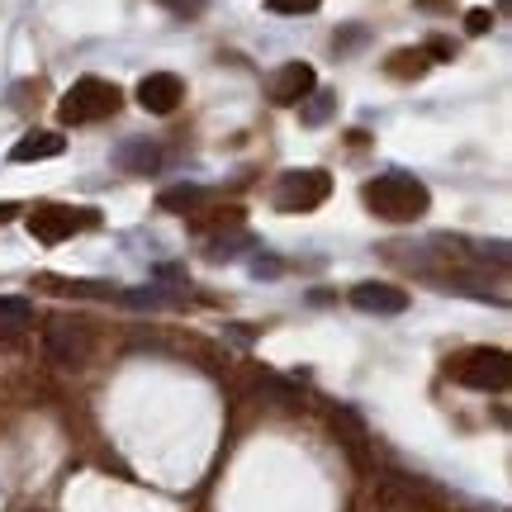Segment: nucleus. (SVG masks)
<instances>
[{"mask_svg": "<svg viewBox=\"0 0 512 512\" xmlns=\"http://www.w3.org/2000/svg\"><path fill=\"white\" fill-rule=\"evenodd\" d=\"M413 512H422V508H413Z\"/></svg>", "mask_w": 512, "mask_h": 512, "instance_id": "23", "label": "nucleus"}, {"mask_svg": "<svg viewBox=\"0 0 512 512\" xmlns=\"http://www.w3.org/2000/svg\"><path fill=\"white\" fill-rule=\"evenodd\" d=\"M124 105V91L105 81V76H81L72 91L62 95V105H57V119L62 124H100V119H110L119 114Z\"/></svg>", "mask_w": 512, "mask_h": 512, "instance_id": "2", "label": "nucleus"}, {"mask_svg": "<svg viewBox=\"0 0 512 512\" xmlns=\"http://www.w3.org/2000/svg\"><path fill=\"white\" fill-rule=\"evenodd\" d=\"M114 162L124 166V171H133V176H152L157 166H162V152H157V143H143V138H128L119 152H114Z\"/></svg>", "mask_w": 512, "mask_h": 512, "instance_id": "11", "label": "nucleus"}, {"mask_svg": "<svg viewBox=\"0 0 512 512\" xmlns=\"http://www.w3.org/2000/svg\"><path fill=\"white\" fill-rule=\"evenodd\" d=\"M361 200L375 219H389V223H413L427 214V185L413 181V176H375V181L361 185Z\"/></svg>", "mask_w": 512, "mask_h": 512, "instance_id": "1", "label": "nucleus"}, {"mask_svg": "<svg viewBox=\"0 0 512 512\" xmlns=\"http://www.w3.org/2000/svg\"><path fill=\"white\" fill-rule=\"evenodd\" d=\"M422 10H451V0H418Z\"/></svg>", "mask_w": 512, "mask_h": 512, "instance_id": "22", "label": "nucleus"}, {"mask_svg": "<svg viewBox=\"0 0 512 512\" xmlns=\"http://www.w3.org/2000/svg\"><path fill=\"white\" fill-rule=\"evenodd\" d=\"M465 29H470V34H489V29H494V15H489V10H470V15H465Z\"/></svg>", "mask_w": 512, "mask_h": 512, "instance_id": "20", "label": "nucleus"}, {"mask_svg": "<svg viewBox=\"0 0 512 512\" xmlns=\"http://www.w3.org/2000/svg\"><path fill=\"white\" fill-rule=\"evenodd\" d=\"M38 290H62V294H86V299H119L114 285H100V280H57V275H38Z\"/></svg>", "mask_w": 512, "mask_h": 512, "instance_id": "13", "label": "nucleus"}, {"mask_svg": "<svg viewBox=\"0 0 512 512\" xmlns=\"http://www.w3.org/2000/svg\"><path fill=\"white\" fill-rule=\"evenodd\" d=\"M332 110H337V95H332V91H313L309 110L299 114V119H304L309 128H318V124H328V119H332Z\"/></svg>", "mask_w": 512, "mask_h": 512, "instance_id": "16", "label": "nucleus"}, {"mask_svg": "<svg viewBox=\"0 0 512 512\" xmlns=\"http://www.w3.org/2000/svg\"><path fill=\"white\" fill-rule=\"evenodd\" d=\"M347 299L361 313H375V318H394V313L408 309V294H403L399 285H380V280H361Z\"/></svg>", "mask_w": 512, "mask_h": 512, "instance_id": "9", "label": "nucleus"}, {"mask_svg": "<svg viewBox=\"0 0 512 512\" xmlns=\"http://www.w3.org/2000/svg\"><path fill=\"white\" fill-rule=\"evenodd\" d=\"M19 214V204L15 200H0V223H10Z\"/></svg>", "mask_w": 512, "mask_h": 512, "instance_id": "21", "label": "nucleus"}, {"mask_svg": "<svg viewBox=\"0 0 512 512\" xmlns=\"http://www.w3.org/2000/svg\"><path fill=\"white\" fill-rule=\"evenodd\" d=\"M328 195H332V176L318 171V166H309V171H285V176L275 181L271 200L280 214H309V209H318Z\"/></svg>", "mask_w": 512, "mask_h": 512, "instance_id": "5", "label": "nucleus"}, {"mask_svg": "<svg viewBox=\"0 0 512 512\" xmlns=\"http://www.w3.org/2000/svg\"><path fill=\"white\" fill-rule=\"evenodd\" d=\"M43 347H48V356H53L57 366L72 370L86 361V328H81V323H67V318H53L48 332H43Z\"/></svg>", "mask_w": 512, "mask_h": 512, "instance_id": "6", "label": "nucleus"}, {"mask_svg": "<svg viewBox=\"0 0 512 512\" xmlns=\"http://www.w3.org/2000/svg\"><path fill=\"white\" fill-rule=\"evenodd\" d=\"M34 328V304L29 299H0V342H19Z\"/></svg>", "mask_w": 512, "mask_h": 512, "instance_id": "12", "label": "nucleus"}, {"mask_svg": "<svg viewBox=\"0 0 512 512\" xmlns=\"http://www.w3.org/2000/svg\"><path fill=\"white\" fill-rule=\"evenodd\" d=\"M29 233H34L43 247H57V242L76 238V233H91L100 228V209H72V204H38L29 214Z\"/></svg>", "mask_w": 512, "mask_h": 512, "instance_id": "4", "label": "nucleus"}, {"mask_svg": "<svg viewBox=\"0 0 512 512\" xmlns=\"http://www.w3.org/2000/svg\"><path fill=\"white\" fill-rule=\"evenodd\" d=\"M323 0H266V10L271 15H313Z\"/></svg>", "mask_w": 512, "mask_h": 512, "instance_id": "17", "label": "nucleus"}, {"mask_svg": "<svg viewBox=\"0 0 512 512\" xmlns=\"http://www.w3.org/2000/svg\"><path fill=\"white\" fill-rule=\"evenodd\" d=\"M422 53L432 57V62H451V57H456V43H451V38H432Z\"/></svg>", "mask_w": 512, "mask_h": 512, "instance_id": "19", "label": "nucleus"}, {"mask_svg": "<svg viewBox=\"0 0 512 512\" xmlns=\"http://www.w3.org/2000/svg\"><path fill=\"white\" fill-rule=\"evenodd\" d=\"M451 380L475 394H503L512 384V361L503 347H470L451 361Z\"/></svg>", "mask_w": 512, "mask_h": 512, "instance_id": "3", "label": "nucleus"}, {"mask_svg": "<svg viewBox=\"0 0 512 512\" xmlns=\"http://www.w3.org/2000/svg\"><path fill=\"white\" fill-rule=\"evenodd\" d=\"M200 200H204L200 185H176V190H162V195H157V204H162V209H171V214H190Z\"/></svg>", "mask_w": 512, "mask_h": 512, "instance_id": "15", "label": "nucleus"}, {"mask_svg": "<svg viewBox=\"0 0 512 512\" xmlns=\"http://www.w3.org/2000/svg\"><path fill=\"white\" fill-rule=\"evenodd\" d=\"M266 91H271L275 105H304V100L318 91V76H313L309 62H285V67L271 76Z\"/></svg>", "mask_w": 512, "mask_h": 512, "instance_id": "7", "label": "nucleus"}, {"mask_svg": "<svg viewBox=\"0 0 512 512\" xmlns=\"http://www.w3.org/2000/svg\"><path fill=\"white\" fill-rule=\"evenodd\" d=\"M185 100V81L176 72H152L138 81V105L147 114H171Z\"/></svg>", "mask_w": 512, "mask_h": 512, "instance_id": "8", "label": "nucleus"}, {"mask_svg": "<svg viewBox=\"0 0 512 512\" xmlns=\"http://www.w3.org/2000/svg\"><path fill=\"white\" fill-rule=\"evenodd\" d=\"M427 62H432V57L422 53V48H403V53H394L384 67H389V76H399V81H413V76L427 72Z\"/></svg>", "mask_w": 512, "mask_h": 512, "instance_id": "14", "label": "nucleus"}, {"mask_svg": "<svg viewBox=\"0 0 512 512\" xmlns=\"http://www.w3.org/2000/svg\"><path fill=\"white\" fill-rule=\"evenodd\" d=\"M162 10H171V15H181V19H195V15H204V5L209 0H157Z\"/></svg>", "mask_w": 512, "mask_h": 512, "instance_id": "18", "label": "nucleus"}, {"mask_svg": "<svg viewBox=\"0 0 512 512\" xmlns=\"http://www.w3.org/2000/svg\"><path fill=\"white\" fill-rule=\"evenodd\" d=\"M62 133H24L15 147H10V162H48V157H62Z\"/></svg>", "mask_w": 512, "mask_h": 512, "instance_id": "10", "label": "nucleus"}]
</instances>
